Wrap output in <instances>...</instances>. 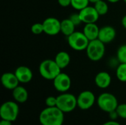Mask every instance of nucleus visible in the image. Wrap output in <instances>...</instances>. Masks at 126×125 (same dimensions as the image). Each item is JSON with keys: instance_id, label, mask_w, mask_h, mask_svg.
I'll list each match as a JSON object with an SVG mask.
<instances>
[{"instance_id": "nucleus-1", "label": "nucleus", "mask_w": 126, "mask_h": 125, "mask_svg": "<svg viewBox=\"0 0 126 125\" xmlns=\"http://www.w3.org/2000/svg\"><path fill=\"white\" fill-rule=\"evenodd\" d=\"M64 121V113L58 107H47L39 115L41 125H62Z\"/></svg>"}, {"instance_id": "nucleus-2", "label": "nucleus", "mask_w": 126, "mask_h": 125, "mask_svg": "<svg viewBox=\"0 0 126 125\" xmlns=\"http://www.w3.org/2000/svg\"><path fill=\"white\" fill-rule=\"evenodd\" d=\"M38 71L43 78L48 80H53L61 72V69L54 60L47 59L40 63Z\"/></svg>"}, {"instance_id": "nucleus-3", "label": "nucleus", "mask_w": 126, "mask_h": 125, "mask_svg": "<svg viewBox=\"0 0 126 125\" xmlns=\"http://www.w3.org/2000/svg\"><path fill=\"white\" fill-rule=\"evenodd\" d=\"M87 57L92 61H99L100 60L106 52L105 43L100 41L99 39H95L89 41V45L86 49Z\"/></svg>"}, {"instance_id": "nucleus-4", "label": "nucleus", "mask_w": 126, "mask_h": 125, "mask_svg": "<svg viewBox=\"0 0 126 125\" xmlns=\"http://www.w3.org/2000/svg\"><path fill=\"white\" fill-rule=\"evenodd\" d=\"M77 106V97L72 94L65 92L57 97L56 107H58L64 113L73 111Z\"/></svg>"}, {"instance_id": "nucleus-5", "label": "nucleus", "mask_w": 126, "mask_h": 125, "mask_svg": "<svg viewBox=\"0 0 126 125\" xmlns=\"http://www.w3.org/2000/svg\"><path fill=\"white\" fill-rule=\"evenodd\" d=\"M97 103L103 111L109 113L116 111L118 106V101L116 97L112 94L106 92L101 94L98 97Z\"/></svg>"}, {"instance_id": "nucleus-6", "label": "nucleus", "mask_w": 126, "mask_h": 125, "mask_svg": "<svg viewBox=\"0 0 126 125\" xmlns=\"http://www.w3.org/2000/svg\"><path fill=\"white\" fill-rule=\"evenodd\" d=\"M19 107L16 102L7 101L4 102L0 108V116L1 119L14 122L18 116Z\"/></svg>"}, {"instance_id": "nucleus-7", "label": "nucleus", "mask_w": 126, "mask_h": 125, "mask_svg": "<svg viewBox=\"0 0 126 125\" xmlns=\"http://www.w3.org/2000/svg\"><path fill=\"white\" fill-rule=\"evenodd\" d=\"M67 41L69 46L75 51L86 50L89 41L83 34V32L75 31L72 35L67 37Z\"/></svg>"}, {"instance_id": "nucleus-8", "label": "nucleus", "mask_w": 126, "mask_h": 125, "mask_svg": "<svg viewBox=\"0 0 126 125\" xmlns=\"http://www.w3.org/2000/svg\"><path fill=\"white\" fill-rule=\"evenodd\" d=\"M78 107L81 110L91 108L95 102V96L90 91H82L77 97Z\"/></svg>"}, {"instance_id": "nucleus-9", "label": "nucleus", "mask_w": 126, "mask_h": 125, "mask_svg": "<svg viewBox=\"0 0 126 125\" xmlns=\"http://www.w3.org/2000/svg\"><path fill=\"white\" fill-rule=\"evenodd\" d=\"M72 85V80L70 77L65 74L61 72L54 80H53V85L54 88L56 89V91L65 93L68 91Z\"/></svg>"}, {"instance_id": "nucleus-10", "label": "nucleus", "mask_w": 126, "mask_h": 125, "mask_svg": "<svg viewBox=\"0 0 126 125\" xmlns=\"http://www.w3.org/2000/svg\"><path fill=\"white\" fill-rule=\"evenodd\" d=\"M44 32L49 35H56L61 32V21L54 17L46 18L43 21Z\"/></svg>"}, {"instance_id": "nucleus-11", "label": "nucleus", "mask_w": 126, "mask_h": 125, "mask_svg": "<svg viewBox=\"0 0 126 125\" xmlns=\"http://www.w3.org/2000/svg\"><path fill=\"white\" fill-rule=\"evenodd\" d=\"M79 14L82 22L84 24L96 23L100 17V15L95 10L94 7L91 6H87L84 9L80 10Z\"/></svg>"}, {"instance_id": "nucleus-12", "label": "nucleus", "mask_w": 126, "mask_h": 125, "mask_svg": "<svg viewBox=\"0 0 126 125\" xmlns=\"http://www.w3.org/2000/svg\"><path fill=\"white\" fill-rule=\"evenodd\" d=\"M116 30L111 26H105L100 29L98 38L105 44L109 43L114 41L116 37Z\"/></svg>"}, {"instance_id": "nucleus-13", "label": "nucleus", "mask_w": 126, "mask_h": 125, "mask_svg": "<svg viewBox=\"0 0 126 125\" xmlns=\"http://www.w3.org/2000/svg\"><path fill=\"white\" fill-rule=\"evenodd\" d=\"M1 81L2 85L8 90H13L20 83L15 73L11 72L4 73L1 77Z\"/></svg>"}, {"instance_id": "nucleus-14", "label": "nucleus", "mask_w": 126, "mask_h": 125, "mask_svg": "<svg viewBox=\"0 0 126 125\" xmlns=\"http://www.w3.org/2000/svg\"><path fill=\"white\" fill-rule=\"evenodd\" d=\"M15 74L17 77L18 81L21 83H30L32 79V72L31 69L25 66H18L16 71Z\"/></svg>"}, {"instance_id": "nucleus-15", "label": "nucleus", "mask_w": 126, "mask_h": 125, "mask_svg": "<svg viewBox=\"0 0 126 125\" xmlns=\"http://www.w3.org/2000/svg\"><path fill=\"white\" fill-rule=\"evenodd\" d=\"M94 83L100 88H107L111 83V77L106 71H100L94 77Z\"/></svg>"}, {"instance_id": "nucleus-16", "label": "nucleus", "mask_w": 126, "mask_h": 125, "mask_svg": "<svg viewBox=\"0 0 126 125\" xmlns=\"http://www.w3.org/2000/svg\"><path fill=\"white\" fill-rule=\"evenodd\" d=\"M100 28L95 23H89L86 24L83 32L86 35V37L89 39V41L97 39L99 35Z\"/></svg>"}, {"instance_id": "nucleus-17", "label": "nucleus", "mask_w": 126, "mask_h": 125, "mask_svg": "<svg viewBox=\"0 0 126 125\" xmlns=\"http://www.w3.org/2000/svg\"><path fill=\"white\" fill-rule=\"evenodd\" d=\"M13 97L18 103H24L28 99V92L23 86L18 85L13 90Z\"/></svg>"}, {"instance_id": "nucleus-18", "label": "nucleus", "mask_w": 126, "mask_h": 125, "mask_svg": "<svg viewBox=\"0 0 126 125\" xmlns=\"http://www.w3.org/2000/svg\"><path fill=\"white\" fill-rule=\"evenodd\" d=\"M54 60L57 63V65L61 69H63L66 68L69 65L70 61H71V57H70V55L66 52L61 51V52H59L56 55Z\"/></svg>"}, {"instance_id": "nucleus-19", "label": "nucleus", "mask_w": 126, "mask_h": 125, "mask_svg": "<svg viewBox=\"0 0 126 125\" xmlns=\"http://www.w3.org/2000/svg\"><path fill=\"white\" fill-rule=\"evenodd\" d=\"M75 27L76 26L69 18L64 19L61 21V32L68 37L75 32Z\"/></svg>"}, {"instance_id": "nucleus-20", "label": "nucleus", "mask_w": 126, "mask_h": 125, "mask_svg": "<svg viewBox=\"0 0 126 125\" xmlns=\"http://www.w3.org/2000/svg\"><path fill=\"white\" fill-rule=\"evenodd\" d=\"M94 7L100 15H104L109 11L108 4L103 0H100L97 2H95Z\"/></svg>"}, {"instance_id": "nucleus-21", "label": "nucleus", "mask_w": 126, "mask_h": 125, "mask_svg": "<svg viewBox=\"0 0 126 125\" xmlns=\"http://www.w3.org/2000/svg\"><path fill=\"white\" fill-rule=\"evenodd\" d=\"M116 76L120 82H126V63H120L116 70Z\"/></svg>"}, {"instance_id": "nucleus-22", "label": "nucleus", "mask_w": 126, "mask_h": 125, "mask_svg": "<svg viewBox=\"0 0 126 125\" xmlns=\"http://www.w3.org/2000/svg\"><path fill=\"white\" fill-rule=\"evenodd\" d=\"M89 0H72L71 6L74 9L80 11L89 6Z\"/></svg>"}, {"instance_id": "nucleus-23", "label": "nucleus", "mask_w": 126, "mask_h": 125, "mask_svg": "<svg viewBox=\"0 0 126 125\" xmlns=\"http://www.w3.org/2000/svg\"><path fill=\"white\" fill-rule=\"evenodd\" d=\"M117 57L120 63H126V44L119 47L117 52Z\"/></svg>"}, {"instance_id": "nucleus-24", "label": "nucleus", "mask_w": 126, "mask_h": 125, "mask_svg": "<svg viewBox=\"0 0 126 125\" xmlns=\"http://www.w3.org/2000/svg\"><path fill=\"white\" fill-rule=\"evenodd\" d=\"M31 31L35 35H40L44 32L43 23H35L31 27Z\"/></svg>"}, {"instance_id": "nucleus-25", "label": "nucleus", "mask_w": 126, "mask_h": 125, "mask_svg": "<svg viewBox=\"0 0 126 125\" xmlns=\"http://www.w3.org/2000/svg\"><path fill=\"white\" fill-rule=\"evenodd\" d=\"M116 111L117 112L119 117L126 119V103L118 105Z\"/></svg>"}, {"instance_id": "nucleus-26", "label": "nucleus", "mask_w": 126, "mask_h": 125, "mask_svg": "<svg viewBox=\"0 0 126 125\" xmlns=\"http://www.w3.org/2000/svg\"><path fill=\"white\" fill-rule=\"evenodd\" d=\"M69 18L73 22V24H74L75 26H78V25H80L81 23H83V22H82V20H81V18H80V16L79 13H73V14H72V15L69 16Z\"/></svg>"}, {"instance_id": "nucleus-27", "label": "nucleus", "mask_w": 126, "mask_h": 125, "mask_svg": "<svg viewBox=\"0 0 126 125\" xmlns=\"http://www.w3.org/2000/svg\"><path fill=\"white\" fill-rule=\"evenodd\" d=\"M45 104L47 107H56L57 105V97L49 96L45 100Z\"/></svg>"}, {"instance_id": "nucleus-28", "label": "nucleus", "mask_w": 126, "mask_h": 125, "mask_svg": "<svg viewBox=\"0 0 126 125\" xmlns=\"http://www.w3.org/2000/svg\"><path fill=\"white\" fill-rule=\"evenodd\" d=\"M58 2L61 7H69V5H71L72 0H58Z\"/></svg>"}, {"instance_id": "nucleus-29", "label": "nucleus", "mask_w": 126, "mask_h": 125, "mask_svg": "<svg viewBox=\"0 0 126 125\" xmlns=\"http://www.w3.org/2000/svg\"><path fill=\"white\" fill-rule=\"evenodd\" d=\"M109 117H110V119L111 120H115V119H117V117H119V116H118L117 112L116 111H112V112L109 113Z\"/></svg>"}, {"instance_id": "nucleus-30", "label": "nucleus", "mask_w": 126, "mask_h": 125, "mask_svg": "<svg viewBox=\"0 0 126 125\" xmlns=\"http://www.w3.org/2000/svg\"><path fill=\"white\" fill-rule=\"evenodd\" d=\"M0 125H12V122L5 119H1L0 122Z\"/></svg>"}, {"instance_id": "nucleus-31", "label": "nucleus", "mask_w": 126, "mask_h": 125, "mask_svg": "<svg viewBox=\"0 0 126 125\" xmlns=\"http://www.w3.org/2000/svg\"><path fill=\"white\" fill-rule=\"evenodd\" d=\"M103 125H120L118 122H115L114 120H111L109 122H107L106 123H104Z\"/></svg>"}, {"instance_id": "nucleus-32", "label": "nucleus", "mask_w": 126, "mask_h": 125, "mask_svg": "<svg viewBox=\"0 0 126 125\" xmlns=\"http://www.w3.org/2000/svg\"><path fill=\"white\" fill-rule=\"evenodd\" d=\"M122 25L125 27L126 29V15H124L123 17V18H122Z\"/></svg>"}, {"instance_id": "nucleus-33", "label": "nucleus", "mask_w": 126, "mask_h": 125, "mask_svg": "<svg viewBox=\"0 0 126 125\" xmlns=\"http://www.w3.org/2000/svg\"><path fill=\"white\" fill-rule=\"evenodd\" d=\"M107 1H109V2H111V3H117L119 1H120V0H107Z\"/></svg>"}, {"instance_id": "nucleus-34", "label": "nucleus", "mask_w": 126, "mask_h": 125, "mask_svg": "<svg viewBox=\"0 0 126 125\" xmlns=\"http://www.w3.org/2000/svg\"><path fill=\"white\" fill-rule=\"evenodd\" d=\"M100 1V0H89V1L90 2H92V3H95V2H97V1Z\"/></svg>"}, {"instance_id": "nucleus-35", "label": "nucleus", "mask_w": 126, "mask_h": 125, "mask_svg": "<svg viewBox=\"0 0 126 125\" xmlns=\"http://www.w3.org/2000/svg\"><path fill=\"white\" fill-rule=\"evenodd\" d=\"M123 1H125V2L126 3V0H123Z\"/></svg>"}, {"instance_id": "nucleus-36", "label": "nucleus", "mask_w": 126, "mask_h": 125, "mask_svg": "<svg viewBox=\"0 0 126 125\" xmlns=\"http://www.w3.org/2000/svg\"></svg>"}]
</instances>
